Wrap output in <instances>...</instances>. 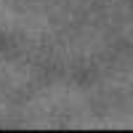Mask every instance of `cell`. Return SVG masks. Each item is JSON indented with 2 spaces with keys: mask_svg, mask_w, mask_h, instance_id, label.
Segmentation results:
<instances>
[]
</instances>
